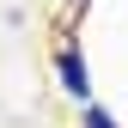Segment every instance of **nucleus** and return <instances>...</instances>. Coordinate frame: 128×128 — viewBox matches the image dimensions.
I'll return each mask as SVG.
<instances>
[{"label":"nucleus","mask_w":128,"mask_h":128,"mask_svg":"<svg viewBox=\"0 0 128 128\" xmlns=\"http://www.w3.org/2000/svg\"><path fill=\"white\" fill-rule=\"evenodd\" d=\"M55 73H61V86H67L79 104H92V79H86V61H79V49H73V43H61V55H55Z\"/></svg>","instance_id":"1"},{"label":"nucleus","mask_w":128,"mask_h":128,"mask_svg":"<svg viewBox=\"0 0 128 128\" xmlns=\"http://www.w3.org/2000/svg\"><path fill=\"white\" fill-rule=\"evenodd\" d=\"M86 128H116V116H110V110H98V104H86Z\"/></svg>","instance_id":"2"}]
</instances>
